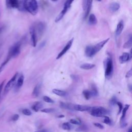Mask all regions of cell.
<instances>
[{
	"instance_id": "cell-25",
	"label": "cell",
	"mask_w": 132,
	"mask_h": 132,
	"mask_svg": "<svg viewBox=\"0 0 132 132\" xmlns=\"http://www.w3.org/2000/svg\"><path fill=\"white\" fill-rule=\"evenodd\" d=\"M132 46V38L130 36L129 40L125 43V44L123 45V47L125 48H128L131 47Z\"/></svg>"
},
{
	"instance_id": "cell-20",
	"label": "cell",
	"mask_w": 132,
	"mask_h": 132,
	"mask_svg": "<svg viewBox=\"0 0 132 132\" xmlns=\"http://www.w3.org/2000/svg\"><path fill=\"white\" fill-rule=\"evenodd\" d=\"M60 107H61V108H62L67 109H69V110L74 109H73L74 105L71 104L65 103H63V102H61L60 104Z\"/></svg>"
},
{
	"instance_id": "cell-37",
	"label": "cell",
	"mask_w": 132,
	"mask_h": 132,
	"mask_svg": "<svg viewBox=\"0 0 132 132\" xmlns=\"http://www.w3.org/2000/svg\"><path fill=\"white\" fill-rule=\"evenodd\" d=\"M19 115L18 114H15L12 116L11 120L13 121H17L19 119Z\"/></svg>"
},
{
	"instance_id": "cell-13",
	"label": "cell",
	"mask_w": 132,
	"mask_h": 132,
	"mask_svg": "<svg viewBox=\"0 0 132 132\" xmlns=\"http://www.w3.org/2000/svg\"><path fill=\"white\" fill-rule=\"evenodd\" d=\"M130 58L131 56L129 53H123L119 57V61L121 63H124L127 62Z\"/></svg>"
},
{
	"instance_id": "cell-2",
	"label": "cell",
	"mask_w": 132,
	"mask_h": 132,
	"mask_svg": "<svg viewBox=\"0 0 132 132\" xmlns=\"http://www.w3.org/2000/svg\"><path fill=\"white\" fill-rule=\"evenodd\" d=\"M21 52V43L17 42L12 45L9 49L6 60L9 61L12 58L18 56Z\"/></svg>"
},
{
	"instance_id": "cell-21",
	"label": "cell",
	"mask_w": 132,
	"mask_h": 132,
	"mask_svg": "<svg viewBox=\"0 0 132 132\" xmlns=\"http://www.w3.org/2000/svg\"><path fill=\"white\" fill-rule=\"evenodd\" d=\"M53 93L55 94L56 95H57L60 96H64L66 95L67 92L61 90L59 89H54L52 90Z\"/></svg>"
},
{
	"instance_id": "cell-27",
	"label": "cell",
	"mask_w": 132,
	"mask_h": 132,
	"mask_svg": "<svg viewBox=\"0 0 132 132\" xmlns=\"http://www.w3.org/2000/svg\"><path fill=\"white\" fill-rule=\"evenodd\" d=\"M62 128L66 130H70L71 129V125H70L69 123L65 122L62 124Z\"/></svg>"
},
{
	"instance_id": "cell-34",
	"label": "cell",
	"mask_w": 132,
	"mask_h": 132,
	"mask_svg": "<svg viewBox=\"0 0 132 132\" xmlns=\"http://www.w3.org/2000/svg\"><path fill=\"white\" fill-rule=\"evenodd\" d=\"M120 125L122 127H124L127 125V123L125 120V118L124 119H121L120 120Z\"/></svg>"
},
{
	"instance_id": "cell-41",
	"label": "cell",
	"mask_w": 132,
	"mask_h": 132,
	"mask_svg": "<svg viewBox=\"0 0 132 132\" xmlns=\"http://www.w3.org/2000/svg\"><path fill=\"white\" fill-rule=\"evenodd\" d=\"M132 72V71H131V69H130L129 71H128L127 72L125 77H126V78H129V77H130L131 76V74H132V72Z\"/></svg>"
},
{
	"instance_id": "cell-17",
	"label": "cell",
	"mask_w": 132,
	"mask_h": 132,
	"mask_svg": "<svg viewBox=\"0 0 132 132\" xmlns=\"http://www.w3.org/2000/svg\"><path fill=\"white\" fill-rule=\"evenodd\" d=\"M24 79V77L23 75H22V74L20 75L19 76V77H18L16 82V85H15L16 88L19 89L20 88H21L22 87V86L23 84Z\"/></svg>"
},
{
	"instance_id": "cell-18",
	"label": "cell",
	"mask_w": 132,
	"mask_h": 132,
	"mask_svg": "<svg viewBox=\"0 0 132 132\" xmlns=\"http://www.w3.org/2000/svg\"><path fill=\"white\" fill-rule=\"evenodd\" d=\"M120 5L118 3H112L109 5V9L112 12H116L120 8Z\"/></svg>"
},
{
	"instance_id": "cell-33",
	"label": "cell",
	"mask_w": 132,
	"mask_h": 132,
	"mask_svg": "<svg viewBox=\"0 0 132 132\" xmlns=\"http://www.w3.org/2000/svg\"><path fill=\"white\" fill-rule=\"evenodd\" d=\"M117 100L116 96H113L110 100V104L111 105H114L116 104H117Z\"/></svg>"
},
{
	"instance_id": "cell-11",
	"label": "cell",
	"mask_w": 132,
	"mask_h": 132,
	"mask_svg": "<svg viewBox=\"0 0 132 132\" xmlns=\"http://www.w3.org/2000/svg\"><path fill=\"white\" fill-rule=\"evenodd\" d=\"M85 54L88 57H92L95 55L93 45H88L85 48Z\"/></svg>"
},
{
	"instance_id": "cell-5",
	"label": "cell",
	"mask_w": 132,
	"mask_h": 132,
	"mask_svg": "<svg viewBox=\"0 0 132 132\" xmlns=\"http://www.w3.org/2000/svg\"><path fill=\"white\" fill-rule=\"evenodd\" d=\"M73 1H74V0H67L65 2L63 9L62 10V11L60 12V13L57 16V17L55 19V22H58L63 18V17L64 16L65 14L67 13L69 8L71 7V5Z\"/></svg>"
},
{
	"instance_id": "cell-40",
	"label": "cell",
	"mask_w": 132,
	"mask_h": 132,
	"mask_svg": "<svg viewBox=\"0 0 132 132\" xmlns=\"http://www.w3.org/2000/svg\"><path fill=\"white\" fill-rule=\"evenodd\" d=\"M5 80H4L3 82H2L0 84V98H1V93H2V90H3V88L4 84H5Z\"/></svg>"
},
{
	"instance_id": "cell-24",
	"label": "cell",
	"mask_w": 132,
	"mask_h": 132,
	"mask_svg": "<svg viewBox=\"0 0 132 132\" xmlns=\"http://www.w3.org/2000/svg\"><path fill=\"white\" fill-rule=\"evenodd\" d=\"M82 94H83L86 100H89L90 98V97H92V95H91L90 90H84L82 92Z\"/></svg>"
},
{
	"instance_id": "cell-31",
	"label": "cell",
	"mask_w": 132,
	"mask_h": 132,
	"mask_svg": "<svg viewBox=\"0 0 132 132\" xmlns=\"http://www.w3.org/2000/svg\"><path fill=\"white\" fill-rule=\"evenodd\" d=\"M22 113L25 116H30L31 114V112L28 109H24L22 110Z\"/></svg>"
},
{
	"instance_id": "cell-26",
	"label": "cell",
	"mask_w": 132,
	"mask_h": 132,
	"mask_svg": "<svg viewBox=\"0 0 132 132\" xmlns=\"http://www.w3.org/2000/svg\"><path fill=\"white\" fill-rule=\"evenodd\" d=\"M129 107V105H125V106H124V108L123 109V111H122V116L121 118V119H124L125 118V116H126V113L127 110L128 109Z\"/></svg>"
},
{
	"instance_id": "cell-43",
	"label": "cell",
	"mask_w": 132,
	"mask_h": 132,
	"mask_svg": "<svg viewBox=\"0 0 132 132\" xmlns=\"http://www.w3.org/2000/svg\"><path fill=\"white\" fill-rule=\"evenodd\" d=\"M35 132H49V131H48V130H47V129H40V130L36 131H35Z\"/></svg>"
},
{
	"instance_id": "cell-36",
	"label": "cell",
	"mask_w": 132,
	"mask_h": 132,
	"mask_svg": "<svg viewBox=\"0 0 132 132\" xmlns=\"http://www.w3.org/2000/svg\"><path fill=\"white\" fill-rule=\"evenodd\" d=\"M117 104L118 105V106L119 107V112H118V114H119L121 112L122 109H123V105H122L121 103L118 102H117Z\"/></svg>"
},
{
	"instance_id": "cell-38",
	"label": "cell",
	"mask_w": 132,
	"mask_h": 132,
	"mask_svg": "<svg viewBox=\"0 0 132 132\" xmlns=\"http://www.w3.org/2000/svg\"><path fill=\"white\" fill-rule=\"evenodd\" d=\"M87 129V127L85 126H80L79 127H78L76 131H85Z\"/></svg>"
},
{
	"instance_id": "cell-42",
	"label": "cell",
	"mask_w": 132,
	"mask_h": 132,
	"mask_svg": "<svg viewBox=\"0 0 132 132\" xmlns=\"http://www.w3.org/2000/svg\"><path fill=\"white\" fill-rule=\"evenodd\" d=\"M87 1H88V0H83V2H82V8H83L84 10H85V7H86V5Z\"/></svg>"
},
{
	"instance_id": "cell-30",
	"label": "cell",
	"mask_w": 132,
	"mask_h": 132,
	"mask_svg": "<svg viewBox=\"0 0 132 132\" xmlns=\"http://www.w3.org/2000/svg\"><path fill=\"white\" fill-rule=\"evenodd\" d=\"M54 111V109L53 108H44L41 110V111L45 113H51Z\"/></svg>"
},
{
	"instance_id": "cell-44",
	"label": "cell",
	"mask_w": 132,
	"mask_h": 132,
	"mask_svg": "<svg viewBox=\"0 0 132 132\" xmlns=\"http://www.w3.org/2000/svg\"><path fill=\"white\" fill-rule=\"evenodd\" d=\"M3 27H0V34L1 33V32L3 31Z\"/></svg>"
},
{
	"instance_id": "cell-14",
	"label": "cell",
	"mask_w": 132,
	"mask_h": 132,
	"mask_svg": "<svg viewBox=\"0 0 132 132\" xmlns=\"http://www.w3.org/2000/svg\"><path fill=\"white\" fill-rule=\"evenodd\" d=\"M92 2H93V0H88L87 2V4L86 5L85 10H84V11H85V16H84L85 18H86L88 16V15L90 11L92 4Z\"/></svg>"
},
{
	"instance_id": "cell-39",
	"label": "cell",
	"mask_w": 132,
	"mask_h": 132,
	"mask_svg": "<svg viewBox=\"0 0 132 132\" xmlns=\"http://www.w3.org/2000/svg\"><path fill=\"white\" fill-rule=\"evenodd\" d=\"M94 125L96 127L100 128V129H103L104 128L103 125H102L101 124L98 123H94Z\"/></svg>"
},
{
	"instance_id": "cell-4",
	"label": "cell",
	"mask_w": 132,
	"mask_h": 132,
	"mask_svg": "<svg viewBox=\"0 0 132 132\" xmlns=\"http://www.w3.org/2000/svg\"><path fill=\"white\" fill-rule=\"evenodd\" d=\"M105 76L107 78H109L111 77L113 70V61L112 59L110 57H108L105 60Z\"/></svg>"
},
{
	"instance_id": "cell-8",
	"label": "cell",
	"mask_w": 132,
	"mask_h": 132,
	"mask_svg": "<svg viewBox=\"0 0 132 132\" xmlns=\"http://www.w3.org/2000/svg\"><path fill=\"white\" fill-rule=\"evenodd\" d=\"M73 38L71 39L70 40H69L68 41V42L66 44V45L64 46L63 48L62 49V50L59 53V54L57 55V57H56V59H58L60 58H61L64 54H65V53H66L67 52V51L71 48L73 42Z\"/></svg>"
},
{
	"instance_id": "cell-48",
	"label": "cell",
	"mask_w": 132,
	"mask_h": 132,
	"mask_svg": "<svg viewBox=\"0 0 132 132\" xmlns=\"http://www.w3.org/2000/svg\"><path fill=\"white\" fill-rule=\"evenodd\" d=\"M96 1H98V2H100V1H101V0H96Z\"/></svg>"
},
{
	"instance_id": "cell-6",
	"label": "cell",
	"mask_w": 132,
	"mask_h": 132,
	"mask_svg": "<svg viewBox=\"0 0 132 132\" xmlns=\"http://www.w3.org/2000/svg\"><path fill=\"white\" fill-rule=\"evenodd\" d=\"M18 76V73H16L13 76V77L6 84V85L4 88V94H7L9 91V90L14 86Z\"/></svg>"
},
{
	"instance_id": "cell-10",
	"label": "cell",
	"mask_w": 132,
	"mask_h": 132,
	"mask_svg": "<svg viewBox=\"0 0 132 132\" xmlns=\"http://www.w3.org/2000/svg\"><path fill=\"white\" fill-rule=\"evenodd\" d=\"M6 4L10 8H18L19 7V0H6Z\"/></svg>"
},
{
	"instance_id": "cell-19",
	"label": "cell",
	"mask_w": 132,
	"mask_h": 132,
	"mask_svg": "<svg viewBox=\"0 0 132 132\" xmlns=\"http://www.w3.org/2000/svg\"><path fill=\"white\" fill-rule=\"evenodd\" d=\"M95 67V65L94 64L92 63H83L82 64L80 67L82 69L84 70H90L93 69Z\"/></svg>"
},
{
	"instance_id": "cell-32",
	"label": "cell",
	"mask_w": 132,
	"mask_h": 132,
	"mask_svg": "<svg viewBox=\"0 0 132 132\" xmlns=\"http://www.w3.org/2000/svg\"><path fill=\"white\" fill-rule=\"evenodd\" d=\"M104 117H105L104 120V123H105L106 124L110 125L111 123V119L108 117H107V116H105Z\"/></svg>"
},
{
	"instance_id": "cell-22",
	"label": "cell",
	"mask_w": 132,
	"mask_h": 132,
	"mask_svg": "<svg viewBox=\"0 0 132 132\" xmlns=\"http://www.w3.org/2000/svg\"><path fill=\"white\" fill-rule=\"evenodd\" d=\"M43 106V104L40 102H36L35 104H34L32 106V109L36 112L38 111Z\"/></svg>"
},
{
	"instance_id": "cell-7",
	"label": "cell",
	"mask_w": 132,
	"mask_h": 132,
	"mask_svg": "<svg viewBox=\"0 0 132 132\" xmlns=\"http://www.w3.org/2000/svg\"><path fill=\"white\" fill-rule=\"evenodd\" d=\"M30 34L31 45L34 47H35L37 45V43L38 41V35L36 31L34 26H32L30 28Z\"/></svg>"
},
{
	"instance_id": "cell-46",
	"label": "cell",
	"mask_w": 132,
	"mask_h": 132,
	"mask_svg": "<svg viewBox=\"0 0 132 132\" xmlns=\"http://www.w3.org/2000/svg\"><path fill=\"white\" fill-rule=\"evenodd\" d=\"M64 117V116L63 115H60V116H58V118H63V117Z\"/></svg>"
},
{
	"instance_id": "cell-9",
	"label": "cell",
	"mask_w": 132,
	"mask_h": 132,
	"mask_svg": "<svg viewBox=\"0 0 132 132\" xmlns=\"http://www.w3.org/2000/svg\"><path fill=\"white\" fill-rule=\"evenodd\" d=\"M109 40V38H107L103 41H102L101 42H100L99 43H97L96 45H93L94 46V52L95 54L98 52L104 46V45L108 42V41Z\"/></svg>"
},
{
	"instance_id": "cell-3",
	"label": "cell",
	"mask_w": 132,
	"mask_h": 132,
	"mask_svg": "<svg viewBox=\"0 0 132 132\" xmlns=\"http://www.w3.org/2000/svg\"><path fill=\"white\" fill-rule=\"evenodd\" d=\"M89 112L92 116L96 117H105L108 114V110L104 107L100 106L91 107Z\"/></svg>"
},
{
	"instance_id": "cell-28",
	"label": "cell",
	"mask_w": 132,
	"mask_h": 132,
	"mask_svg": "<svg viewBox=\"0 0 132 132\" xmlns=\"http://www.w3.org/2000/svg\"><path fill=\"white\" fill-rule=\"evenodd\" d=\"M43 99L46 103H54V101L52 98H51L50 97H49L47 96H44L43 97Z\"/></svg>"
},
{
	"instance_id": "cell-23",
	"label": "cell",
	"mask_w": 132,
	"mask_h": 132,
	"mask_svg": "<svg viewBox=\"0 0 132 132\" xmlns=\"http://www.w3.org/2000/svg\"><path fill=\"white\" fill-rule=\"evenodd\" d=\"M40 91V86L39 85H37V86H36V87L34 88L33 90L32 95L35 97H38L39 95Z\"/></svg>"
},
{
	"instance_id": "cell-12",
	"label": "cell",
	"mask_w": 132,
	"mask_h": 132,
	"mask_svg": "<svg viewBox=\"0 0 132 132\" xmlns=\"http://www.w3.org/2000/svg\"><path fill=\"white\" fill-rule=\"evenodd\" d=\"M91 107L81 105H74L73 109L79 111H89Z\"/></svg>"
},
{
	"instance_id": "cell-1",
	"label": "cell",
	"mask_w": 132,
	"mask_h": 132,
	"mask_svg": "<svg viewBox=\"0 0 132 132\" xmlns=\"http://www.w3.org/2000/svg\"><path fill=\"white\" fill-rule=\"evenodd\" d=\"M24 7L32 15H36L38 10V5L36 0H24Z\"/></svg>"
},
{
	"instance_id": "cell-45",
	"label": "cell",
	"mask_w": 132,
	"mask_h": 132,
	"mask_svg": "<svg viewBox=\"0 0 132 132\" xmlns=\"http://www.w3.org/2000/svg\"><path fill=\"white\" fill-rule=\"evenodd\" d=\"M127 132H132V130H131V127H130L129 128V129L128 130V131H127Z\"/></svg>"
},
{
	"instance_id": "cell-29",
	"label": "cell",
	"mask_w": 132,
	"mask_h": 132,
	"mask_svg": "<svg viewBox=\"0 0 132 132\" xmlns=\"http://www.w3.org/2000/svg\"><path fill=\"white\" fill-rule=\"evenodd\" d=\"M92 96H95L97 95V91L96 88L94 86L92 88V89L90 90Z\"/></svg>"
},
{
	"instance_id": "cell-35",
	"label": "cell",
	"mask_w": 132,
	"mask_h": 132,
	"mask_svg": "<svg viewBox=\"0 0 132 132\" xmlns=\"http://www.w3.org/2000/svg\"><path fill=\"white\" fill-rule=\"evenodd\" d=\"M69 122L71 124H76V125H78V124H80V121H78V120H75V119H71L69 121Z\"/></svg>"
},
{
	"instance_id": "cell-15",
	"label": "cell",
	"mask_w": 132,
	"mask_h": 132,
	"mask_svg": "<svg viewBox=\"0 0 132 132\" xmlns=\"http://www.w3.org/2000/svg\"><path fill=\"white\" fill-rule=\"evenodd\" d=\"M123 28H124L123 22V21H120L117 25V28L116 30V35L117 36H119L122 32Z\"/></svg>"
},
{
	"instance_id": "cell-16",
	"label": "cell",
	"mask_w": 132,
	"mask_h": 132,
	"mask_svg": "<svg viewBox=\"0 0 132 132\" xmlns=\"http://www.w3.org/2000/svg\"><path fill=\"white\" fill-rule=\"evenodd\" d=\"M97 21L95 15L93 13L90 14L88 19L89 24L91 25H95L97 23Z\"/></svg>"
},
{
	"instance_id": "cell-47",
	"label": "cell",
	"mask_w": 132,
	"mask_h": 132,
	"mask_svg": "<svg viewBox=\"0 0 132 132\" xmlns=\"http://www.w3.org/2000/svg\"><path fill=\"white\" fill-rule=\"evenodd\" d=\"M52 1H53V2H55V1H57V0H52Z\"/></svg>"
}]
</instances>
